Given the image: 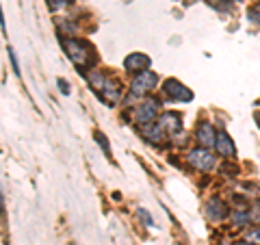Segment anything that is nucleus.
<instances>
[{
	"label": "nucleus",
	"mask_w": 260,
	"mask_h": 245,
	"mask_svg": "<svg viewBox=\"0 0 260 245\" xmlns=\"http://www.w3.org/2000/svg\"><path fill=\"white\" fill-rule=\"evenodd\" d=\"M215 148L217 152L221 154V157H234L237 154V148H234V143H232V139L228 137L225 133H217V141H215Z\"/></svg>",
	"instance_id": "obj_9"
},
{
	"label": "nucleus",
	"mask_w": 260,
	"mask_h": 245,
	"mask_svg": "<svg viewBox=\"0 0 260 245\" xmlns=\"http://www.w3.org/2000/svg\"><path fill=\"white\" fill-rule=\"evenodd\" d=\"M9 56H11V63H13V72H15V74H20V65H18V59H15V54H13L11 48H9Z\"/></svg>",
	"instance_id": "obj_17"
},
{
	"label": "nucleus",
	"mask_w": 260,
	"mask_h": 245,
	"mask_svg": "<svg viewBox=\"0 0 260 245\" xmlns=\"http://www.w3.org/2000/svg\"><path fill=\"white\" fill-rule=\"evenodd\" d=\"M95 139H98V143H100V145H102V148H104V150H107V152H109V143H107V137H104L102 133H95Z\"/></svg>",
	"instance_id": "obj_16"
},
{
	"label": "nucleus",
	"mask_w": 260,
	"mask_h": 245,
	"mask_svg": "<svg viewBox=\"0 0 260 245\" xmlns=\"http://www.w3.org/2000/svg\"><path fill=\"white\" fill-rule=\"evenodd\" d=\"M186 159H189V163H191L195 169H202V171L210 169V167H213V163H215V157H213V154H210L206 148H202V150H200V148H198V150H191Z\"/></svg>",
	"instance_id": "obj_4"
},
{
	"label": "nucleus",
	"mask_w": 260,
	"mask_h": 245,
	"mask_svg": "<svg viewBox=\"0 0 260 245\" xmlns=\"http://www.w3.org/2000/svg\"><path fill=\"white\" fill-rule=\"evenodd\" d=\"M156 113H158V102L154 100H148L137 107L135 111V119L139 121V124H152L154 119H156Z\"/></svg>",
	"instance_id": "obj_5"
},
{
	"label": "nucleus",
	"mask_w": 260,
	"mask_h": 245,
	"mask_svg": "<svg viewBox=\"0 0 260 245\" xmlns=\"http://www.w3.org/2000/svg\"><path fill=\"white\" fill-rule=\"evenodd\" d=\"M206 215L213 219V222H221V219L228 215V208H225V204L221 200L213 198V200H208V204H206Z\"/></svg>",
	"instance_id": "obj_10"
},
{
	"label": "nucleus",
	"mask_w": 260,
	"mask_h": 245,
	"mask_svg": "<svg viewBox=\"0 0 260 245\" xmlns=\"http://www.w3.org/2000/svg\"><path fill=\"white\" fill-rule=\"evenodd\" d=\"M68 3H70V0H50V7H52L54 11H59V9H63V7L68 5Z\"/></svg>",
	"instance_id": "obj_15"
},
{
	"label": "nucleus",
	"mask_w": 260,
	"mask_h": 245,
	"mask_svg": "<svg viewBox=\"0 0 260 245\" xmlns=\"http://www.w3.org/2000/svg\"><path fill=\"white\" fill-rule=\"evenodd\" d=\"M247 241L254 243V245H260V228H258V230H251V232L247 234Z\"/></svg>",
	"instance_id": "obj_14"
},
{
	"label": "nucleus",
	"mask_w": 260,
	"mask_h": 245,
	"mask_svg": "<svg viewBox=\"0 0 260 245\" xmlns=\"http://www.w3.org/2000/svg\"><path fill=\"white\" fill-rule=\"evenodd\" d=\"M241 245H254V243H241Z\"/></svg>",
	"instance_id": "obj_21"
},
{
	"label": "nucleus",
	"mask_w": 260,
	"mask_h": 245,
	"mask_svg": "<svg viewBox=\"0 0 260 245\" xmlns=\"http://www.w3.org/2000/svg\"><path fill=\"white\" fill-rule=\"evenodd\" d=\"M156 83H158V76L154 74V72L145 70V72H139V74L135 76V80L130 83V91L135 96H145L150 89L156 87Z\"/></svg>",
	"instance_id": "obj_2"
},
{
	"label": "nucleus",
	"mask_w": 260,
	"mask_h": 245,
	"mask_svg": "<svg viewBox=\"0 0 260 245\" xmlns=\"http://www.w3.org/2000/svg\"><path fill=\"white\" fill-rule=\"evenodd\" d=\"M124 68L128 72H145L150 68V56L143 54V52H133L124 59Z\"/></svg>",
	"instance_id": "obj_6"
},
{
	"label": "nucleus",
	"mask_w": 260,
	"mask_h": 245,
	"mask_svg": "<svg viewBox=\"0 0 260 245\" xmlns=\"http://www.w3.org/2000/svg\"><path fill=\"white\" fill-rule=\"evenodd\" d=\"M221 245H232V243H221Z\"/></svg>",
	"instance_id": "obj_22"
},
{
	"label": "nucleus",
	"mask_w": 260,
	"mask_h": 245,
	"mask_svg": "<svg viewBox=\"0 0 260 245\" xmlns=\"http://www.w3.org/2000/svg\"><path fill=\"white\" fill-rule=\"evenodd\" d=\"M165 94L172 98V100H178V102H191L193 100V91L189 87H184L180 80H176V78H169L165 80Z\"/></svg>",
	"instance_id": "obj_3"
},
{
	"label": "nucleus",
	"mask_w": 260,
	"mask_h": 245,
	"mask_svg": "<svg viewBox=\"0 0 260 245\" xmlns=\"http://www.w3.org/2000/svg\"><path fill=\"white\" fill-rule=\"evenodd\" d=\"M100 96H102V100L107 102V104H115L119 100V87L115 83H104V87L100 89Z\"/></svg>",
	"instance_id": "obj_11"
},
{
	"label": "nucleus",
	"mask_w": 260,
	"mask_h": 245,
	"mask_svg": "<svg viewBox=\"0 0 260 245\" xmlns=\"http://www.w3.org/2000/svg\"><path fill=\"white\" fill-rule=\"evenodd\" d=\"M198 141L204 145V148H210V145H215V141H217V133H215L213 124L204 121V124H200V126H198Z\"/></svg>",
	"instance_id": "obj_8"
},
{
	"label": "nucleus",
	"mask_w": 260,
	"mask_h": 245,
	"mask_svg": "<svg viewBox=\"0 0 260 245\" xmlns=\"http://www.w3.org/2000/svg\"><path fill=\"white\" fill-rule=\"evenodd\" d=\"M89 83H91L93 89H98V91H100V89L104 87V83H107V78H104L102 74H95V72H91V74H89Z\"/></svg>",
	"instance_id": "obj_12"
},
{
	"label": "nucleus",
	"mask_w": 260,
	"mask_h": 245,
	"mask_svg": "<svg viewBox=\"0 0 260 245\" xmlns=\"http://www.w3.org/2000/svg\"><path fill=\"white\" fill-rule=\"evenodd\" d=\"M137 213H139V217L143 219L145 224H148V226H152V217H150V215H145V210H143V208H139V210H137Z\"/></svg>",
	"instance_id": "obj_18"
},
{
	"label": "nucleus",
	"mask_w": 260,
	"mask_h": 245,
	"mask_svg": "<svg viewBox=\"0 0 260 245\" xmlns=\"http://www.w3.org/2000/svg\"><path fill=\"white\" fill-rule=\"evenodd\" d=\"M63 48H65V52H68L70 59L74 61V65H78V68H87V65L93 63L91 48H89L85 42H78V39H63Z\"/></svg>",
	"instance_id": "obj_1"
},
{
	"label": "nucleus",
	"mask_w": 260,
	"mask_h": 245,
	"mask_svg": "<svg viewBox=\"0 0 260 245\" xmlns=\"http://www.w3.org/2000/svg\"><path fill=\"white\" fill-rule=\"evenodd\" d=\"M158 126L165 130V133H180L182 130V117L178 113H162L158 119Z\"/></svg>",
	"instance_id": "obj_7"
},
{
	"label": "nucleus",
	"mask_w": 260,
	"mask_h": 245,
	"mask_svg": "<svg viewBox=\"0 0 260 245\" xmlns=\"http://www.w3.org/2000/svg\"><path fill=\"white\" fill-rule=\"evenodd\" d=\"M260 18V3H258V7L254 11H249V20H258Z\"/></svg>",
	"instance_id": "obj_19"
},
{
	"label": "nucleus",
	"mask_w": 260,
	"mask_h": 245,
	"mask_svg": "<svg viewBox=\"0 0 260 245\" xmlns=\"http://www.w3.org/2000/svg\"><path fill=\"white\" fill-rule=\"evenodd\" d=\"M59 87L63 89V94H70V87H68V83H65V80H61V78H59Z\"/></svg>",
	"instance_id": "obj_20"
},
{
	"label": "nucleus",
	"mask_w": 260,
	"mask_h": 245,
	"mask_svg": "<svg viewBox=\"0 0 260 245\" xmlns=\"http://www.w3.org/2000/svg\"><path fill=\"white\" fill-rule=\"evenodd\" d=\"M249 213L247 210H243V208H239V210H234V224L237 226H245L247 222H249Z\"/></svg>",
	"instance_id": "obj_13"
}]
</instances>
